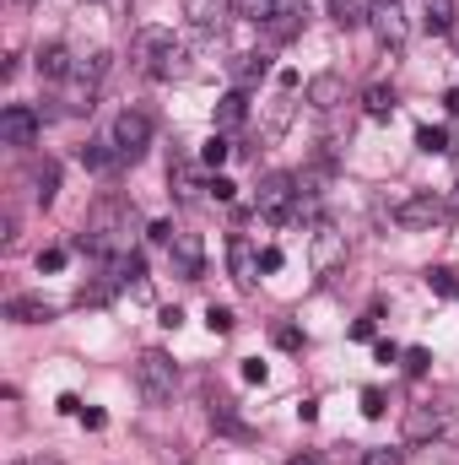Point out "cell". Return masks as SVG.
Wrapping results in <instances>:
<instances>
[{
  "instance_id": "35",
  "label": "cell",
  "mask_w": 459,
  "mask_h": 465,
  "mask_svg": "<svg viewBox=\"0 0 459 465\" xmlns=\"http://www.w3.org/2000/svg\"><path fill=\"white\" fill-rule=\"evenodd\" d=\"M427 362H433V351H422V347L405 351V373H427Z\"/></svg>"
},
{
  "instance_id": "6",
  "label": "cell",
  "mask_w": 459,
  "mask_h": 465,
  "mask_svg": "<svg viewBox=\"0 0 459 465\" xmlns=\"http://www.w3.org/2000/svg\"><path fill=\"white\" fill-rule=\"evenodd\" d=\"M109 141H114L119 163H135L141 152H146V141H151V119L141 114V109H124L114 119V130H109Z\"/></svg>"
},
{
  "instance_id": "20",
  "label": "cell",
  "mask_w": 459,
  "mask_h": 465,
  "mask_svg": "<svg viewBox=\"0 0 459 465\" xmlns=\"http://www.w3.org/2000/svg\"><path fill=\"white\" fill-rule=\"evenodd\" d=\"M373 11H367V0H330V22L336 27H362Z\"/></svg>"
},
{
  "instance_id": "7",
  "label": "cell",
  "mask_w": 459,
  "mask_h": 465,
  "mask_svg": "<svg viewBox=\"0 0 459 465\" xmlns=\"http://www.w3.org/2000/svg\"><path fill=\"white\" fill-rule=\"evenodd\" d=\"M400 228H433V223H444L449 217V206L438 201V195H405V201H395V212H389Z\"/></svg>"
},
{
  "instance_id": "29",
  "label": "cell",
  "mask_w": 459,
  "mask_h": 465,
  "mask_svg": "<svg viewBox=\"0 0 459 465\" xmlns=\"http://www.w3.org/2000/svg\"><path fill=\"white\" fill-rule=\"evenodd\" d=\"M228 141H222V135H211V141H206V146H200V163H206V168H222V163H228Z\"/></svg>"
},
{
  "instance_id": "34",
  "label": "cell",
  "mask_w": 459,
  "mask_h": 465,
  "mask_svg": "<svg viewBox=\"0 0 459 465\" xmlns=\"http://www.w3.org/2000/svg\"><path fill=\"white\" fill-rule=\"evenodd\" d=\"M362 417H384V390H362Z\"/></svg>"
},
{
  "instance_id": "37",
  "label": "cell",
  "mask_w": 459,
  "mask_h": 465,
  "mask_svg": "<svg viewBox=\"0 0 459 465\" xmlns=\"http://www.w3.org/2000/svg\"><path fill=\"white\" fill-rule=\"evenodd\" d=\"M276 347L298 351V347H303V331H292V325H281V331H276Z\"/></svg>"
},
{
  "instance_id": "8",
  "label": "cell",
  "mask_w": 459,
  "mask_h": 465,
  "mask_svg": "<svg viewBox=\"0 0 459 465\" xmlns=\"http://www.w3.org/2000/svg\"><path fill=\"white\" fill-rule=\"evenodd\" d=\"M449 433V411L444 406H411L405 411V439L422 444V439H444Z\"/></svg>"
},
{
  "instance_id": "43",
  "label": "cell",
  "mask_w": 459,
  "mask_h": 465,
  "mask_svg": "<svg viewBox=\"0 0 459 465\" xmlns=\"http://www.w3.org/2000/svg\"><path fill=\"white\" fill-rule=\"evenodd\" d=\"M444 104H449V114L459 119V87H454V93H449V98H444Z\"/></svg>"
},
{
  "instance_id": "25",
  "label": "cell",
  "mask_w": 459,
  "mask_h": 465,
  "mask_svg": "<svg viewBox=\"0 0 459 465\" xmlns=\"http://www.w3.org/2000/svg\"><path fill=\"white\" fill-rule=\"evenodd\" d=\"M168 179H173V190H179L184 201H195V190H200V179H195V168H190L184 157H173V168H168Z\"/></svg>"
},
{
  "instance_id": "17",
  "label": "cell",
  "mask_w": 459,
  "mask_h": 465,
  "mask_svg": "<svg viewBox=\"0 0 459 465\" xmlns=\"http://www.w3.org/2000/svg\"><path fill=\"white\" fill-rule=\"evenodd\" d=\"M5 314H11L16 325H44V320H54V309H49L44 298H11Z\"/></svg>"
},
{
  "instance_id": "9",
  "label": "cell",
  "mask_w": 459,
  "mask_h": 465,
  "mask_svg": "<svg viewBox=\"0 0 459 465\" xmlns=\"http://www.w3.org/2000/svg\"><path fill=\"white\" fill-rule=\"evenodd\" d=\"M0 141H5V146H33V141H38V114H33L27 104H11V109L0 114Z\"/></svg>"
},
{
  "instance_id": "10",
  "label": "cell",
  "mask_w": 459,
  "mask_h": 465,
  "mask_svg": "<svg viewBox=\"0 0 459 465\" xmlns=\"http://www.w3.org/2000/svg\"><path fill=\"white\" fill-rule=\"evenodd\" d=\"M168 254H173V271H179L184 282H195V276L206 271V249H200V238H195V232H179V238L168 243Z\"/></svg>"
},
{
  "instance_id": "41",
  "label": "cell",
  "mask_w": 459,
  "mask_h": 465,
  "mask_svg": "<svg viewBox=\"0 0 459 465\" xmlns=\"http://www.w3.org/2000/svg\"><path fill=\"white\" fill-rule=\"evenodd\" d=\"M259 271H281V249H265L259 254Z\"/></svg>"
},
{
  "instance_id": "1",
  "label": "cell",
  "mask_w": 459,
  "mask_h": 465,
  "mask_svg": "<svg viewBox=\"0 0 459 465\" xmlns=\"http://www.w3.org/2000/svg\"><path fill=\"white\" fill-rule=\"evenodd\" d=\"M130 54H135V60H141V71H151V76H173V71H179V60H184V49H179L173 27H141V33H135V44H130Z\"/></svg>"
},
{
  "instance_id": "40",
  "label": "cell",
  "mask_w": 459,
  "mask_h": 465,
  "mask_svg": "<svg viewBox=\"0 0 459 465\" xmlns=\"http://www.w3.org/2000/svg\"><path fill=\"white\" fill-rule=\"evenodd\" d=\"M351 341H373V314H367V320H356V325H351Z\"/></svg>"
},
{
  "instance_id": "42",
  "label": "cell",
  "mask_w": 459,
  "mask_h": 465,
  "mask_svg": "<svg viewBox=\"0 0 459 465\" xmlns=\"http://www.w3.org/2000/svg\"><path fill=\"white\" fill-rule=\"evenodd\" d=\"M60 411H65V417H82V411H87V406H82V401H76V395H60Z\"/></svg>"
},
{
  "instance_id": "33",
  "label": "cell",
  "mask_w": 459,
  "mask_h": 465,
  "mask_svg": "<svg viewBox=\"0 0 459 465\" xmlns=\"http://www.w3.org/2000/svg\"><path fill=\"white\" fill-rule=\"evenodd\" d=\"M232 71H238V82H254V76H265V60H259V54H243Z\"/></svg>"
},
{
  "instance_id": "22",
  "label": "cell",
  "mask_w": 459,
  "mask_h": 465,
  "mask_svg": "<svg viewBox=\"0 0 459 465\" xmlns=\"http://www.w3.org/2000/svg\"><path fill=\"white\" fill-rule=\"evenodd\" d=\"M243 114H249V98H243V93H228V98L217 104V130H232V124H243Z\"/></svg>"
},
{
  "instance_id": "27",
  "label": "cell",
  "mask_w": 459,
  "mask_h": 465,
  "mask_svg": "<svg viewBox=\"0 0 459 465\" xmlns=\"http://www.w3.org/2000/svg\"><path fill=\"white\" fill-rule=\"evenodd\" d=\"M427 287H433L438 298H454L459 292V271L454 265H433V271H427Z\"/></svg>"
},
{
  "instance_id": "5",
  "label": "cell",
  "mask_w": 459,
  "mask_h": 465,
  "mask_svg": "<svg viewBox=\"0 0 459 465\" xmlns=\"http://www.w3.org/2000/svg\"><path fill=\"white\" fill-rule=\"evenodd\" d=\"M103 71H109V54H93L87 65H76V71L65 76V98H60V104H65V114H87V109H93Z\"/></svg>"
},
{
  "instance_id": "2",
  "label": "cell",
  "mask_w": 459,
  "mask_h": 465,
  "mask_svg": "<svg viewBox=\"0 0 459 465\" xmlns=\"http://www.w3.org/2000/svg\"><path fill=\"white\" fill-rule=\"evenodd\" d=\"M173 384H179V368H173V357L168 351H141L135 357V390H141V401L146 406H162V401H173Z\"/></svg>"
},
{
  "instance_id": "32",
  "label": "cell",
  "mask_w": 459,
  "mask_h": 465,
  "mask_svg": "<svg viewBox=\"0 0 459 465\" xmlns=\"http://www.w3.org/2000/svg\"><path fill=\"white\" fill-rule=\"evenodd\" d=\"M206 325H211V336H228L232 331V309H217V303H211V309H206Z\"/></svg>"
},
{
  "instance_id": "21",
  "label": "cell",
  "mask_w": 459,
  "mask_h": 465,
  "mask_svg": "<svg viewBox=\"0 0 459 465\" xmlns=\"http://www.w3.org/2000/svg\"><path fill=\"white\" fill-rule=\"evenodd\" d=\"M211 428H217V433H232V439H243V422H238V406H232L228 395H217V401H211Z\"/></svg>"
},
{
  "instance_id": "14",
  "label": "cell",
  "mask_w": 459,
  "mask_h": 465,
  "mask_svg": "<svg viewBox=\"0 0 459 465\" xmlns=\"http://www.w3.org/2000/svg\"><path fill=\"white\" fill-rule=\"evenodd\" d=\"M184 16L200 27V33H217L228 22V0H184Z\"/></svg>"
},
{
  "instance_id": "36",
  "label": "cell",
  "mask_w": 459,
  "mask_h": 465,
  "mask_svg": "<svg viewBox=\"0 0 459 465\" xmlns=\"http://www.w3.org/2000/svg\"><path fill=\"white\" fill-rule=\"evenodd\" d=\"M38 271H65V249H44L38 254Z\"/></svg>"
},
{
  "instance_id": "11",
  "label": "cell",
  "mask_w": 459,
  "mask_h": 465,
  "mask_svg": "<svg viewBox=\"0 0 459 465\" xmlns=\"http://www.w3.org/2000/svg\"><path fill=\"white\" fill-rule=\"evenodd\" d=\"M367 22L378 27V38H384L389 49H400V44H405V33H411V27H405V11H400V0H378Z\"/></svg>"
},
{
  "instance_id": "28",
  "label": "cell",
  "mask_w": 459,
  "mask_h": 465,
  "mask_svg": "<svg viewBox=\"0 0 459 465\" xmlns=\"http://www.w3.org/2000/svg\"><path fill=\"white\" fill-rule=\"evenodd\" d=\"M416 146H422V152H449V135H444L438 124H422V130H416Z\"/></svg>"
},
{
  "instance_id": "15",
  "label": "cell",
  "mask_w": 459,
  "mask_h": 465,
  "mask_svg": "<svg viewBox=\"0 0 459 465\" xmlns=\"http://www.w3.org/2000/svg\"><path fill=\"white\" fill-rule=\"evenodd\" d=\"M228 254H232V276H238V287H254V276H259V260H254V249H249V238H243V232H232Z\"/></svg>"
},
{
  "instance_id": "23",
  "label": "cell",
  "mask_w": 459,
  "mask_h": 465,
  "mask_svg": "<svg viewBox=\"0 0 459 465\" xmlns=\"http://www.w3.org/2000/svg\"><path fill=\"white\" fill-rule=\"evenodd\" d=\"M54 190H60V168H54V163L33 168V195H38V206H49V201H54Z\"/></svg>"
},
{
  "instance_id": "38",
  "label": "cell",
  "mask_w": 459,
  "mask_h": 465,
  "mask_svg": "<svg viewBox=\"0 0 459 465\" xmlns=\"http://www.w3.org/2000/svg\"><path fill=\"white\" fill-rule=\"evenodd\" d=\"M206 190H211V195H217V201H232V195H238V184H232V179H222V173H217V179H211V184H206Z\"/></svg>"
},
{
  "instance_id": "4",
  "label": "cell",
  "mask_w": 459,
  "mask_h": 465,
  "mask_svg": "<svg viewBox=\"0 0 459 465\" xmlns=\"http://www.w3.org/2000/svg\"><path fill=\"white\" fill-rule=\"evenodd\" d=\"M298 195H303V190H298V173H265L254 206H259L265 223H287V217L298 212Z\"/></svg>"
},
{
  "instance_id": "24",
  "label": "cell",
  "mask_w": 459,
  "mask_h": 465,
  "mask_svg": "<svg viewBox=\"0 0 459 465\" xmlns=\"http://www.w3.org/2000/svg\"><path fill=\"white\" fill-rule=\"evenodd\" d=\"M82 163H87V168H98V173H103V168H114V163H119L114 141H87V146H82Z\"/></svg>"
},
{
  "instance_id": "3",
  "label": "cell",
  "mask_w": 459,
  "mask_h": 465,
  "mask_svg": "<svg viewBox=\"0 0 459 465\" xmlns=\"http://www.w3.org/2000/svg\"><path fill=\"white\" fill-rule=\"evenodd\" d=\"M124 232H130V206L109 195V201H98V206H93L87 232H82L76 243H82V249H119V238H124Z\"/></svg>"
},
{
  "instance_id": "18",
  "label": "cell",
  "mask_w": 459,
  "mask_h": 465,
  "mask_svg": "<svg viewBox=\"0 0 459 465\" xmlns=\"http://www.w3.org/2000/svg\"><path fill=\"white\" fill-rule=\"evenodd\" d=\"M76 65H71V54L60 49V44H49V49H38V76H49V82H65Z\"/></svg>"
},
{
  "instance_id": "30",
  "label": "cell",
  "mask_w": 459,
  "mask_h": 465,
  "mask_svg": "<svg viewBox=\"0 0 459 465\" xmlns=\"http://www.w3.org/2000/svg\"><path fill=\"white\" fill-rule=\"evenodd\" d=\"M351 465H405V455L400 450H362Z\"/></svg>"
},
{
  "instance_id": "44",
  "label": "cell",
  "mask_w": 459,
  "mask_h": 465,
  "mask_svg": "<svg viewBox=\"0 0 459 465\" xmlns=\"http://www.w3.org/2000/svg\"><path fill=\"white\" fill-rule=\"evenodd\" d=\"M287 465H325L319 455H298V460H287Z\"/></svg>"
},
{
  "instance_id": "19",
  "label": "cell",
  "mask_w": 459,
  "mask_h": 465,
  "mask_svg": "<svg viewBox=\"0 0 459 465\" xmlns=\"http://www.w3.org/2000/svg\"><path fill=\"white\" fill-rule=\"evenodd\" d=\"M422 11H427V33H438V38L454 33V0H422Z\"/></svg>"
},
{
  "instance_id": "12",
  "label": "cell",
  "mask_w": 459,
  "mask_h": 465,
  "mask_svg": "<svg viewBox=\"0 0 459 465\" xmlns=\"http://www.w3.org/2000/svg\"><path fill=\"white\" fill-rule=\"evenodd\" d=\"M303 16H308V5H303V0H276V5H270V22H265V33H270L276 44H287V38H298Z\"/></svg>"
},
{
  "instance_id": "26",
  "label": "cell",
  "mask_w": 459,
  "mask_h": 465,
  "mask_svg": "<svg viewBox=\"0 0 459 465\" xmlns=\"http://www.w3.org/2000/svg\"><path fill=\"white\" fill-rule=\"evenodd\" d=\"M362 109L373 119H389L395 114V93H389V87H367V93H362Z\"/></svg>"
},
{
  "instance_id": "16",
  "label": "cell",
  "mask_w": 459,
  "mask_h": 465,
  "mask_svg": "<svg viewBox=\"0 0 459 465\" xmlns=\"http://www.w3.org/2000/svg\"><path fill=\"white\" fill-rule=\"evenodd\" d=\"M308 104H314V109H336V104H341V76H336V71H319V76L308 82Z\"/></svg>"
},
{
  "instance_id": "31",
  "label": "cell",
  "mask_w": 459,
  "mask_h": 465,
  "mask_svg": "<svg viewBox=\"0 0 459 465\" xmlns=\"http://www.w3.org/2000/svg\"><path fill=\"white\" fill-rule=\"evenodd\" d=\"M270 5H276V0H238V16H249V22H270Z\"/></svg>"
},
{
  "instance_id": "13",
  "label": "cell",
  "mask_w": 459,
  "mask_h": 465,
  "mask_svg": "<svg viewBox=\"0 0 459 465\" xmlns=\"http://www.w3.org/2000/svg\"><path fill=\"white\" fill-rule=\"evenodd\" d=\"M346 254V238L336 228H319L314 232V271L325 276V271H336V260Z\"/></svg>"
},
{
  "instance_id": "39",
  "label": "cell",
  "mask_w": 459,
  "mask_h": 465,
  "mask_svg": "<svg viewBox=\"0 0 459 465\" xmlns=\"http://www.w3.org/2000/svg\"><path fill=\"white\" fill-rule=\"evenodd\" d=\"M243 379H249V384H265V362H259V357H249V362H243Z\"/></svg>"
}]
</instances>
